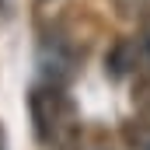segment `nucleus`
<instances>
[{
    "mask_svg": "<svg viewBox=\"0 0 150 150\" xmlns=\"http://www.w3.org/2000/svg\"><path fill=\"white\" fill-rule=\"evenodd\" d=\"M84 150H119L115 143H108V140H94V143H87Z\"/></svg>",
    "mask_w": 150,
    "mask_h": 150,
    "instance_id": "f03ea898",
    "label": "nucleus"
},
{
    "mask_svg": "<svg viewBox=\"0 0 150 150\" xmlns=\"http://www.w3.org/2000/svg\"><path fill=\"white\" fill-rule=\"evenodd\" d=\"M32 122H35V136L45 147H59V140L67 136L74 115H70V101L56 84H42L32 94Z\"/></svg>",
    "mask_w": 150,
    "mask_h": 150,
    "instance_id": "f257e3e1",
    "label": "nucleus"
}]
</instances>
